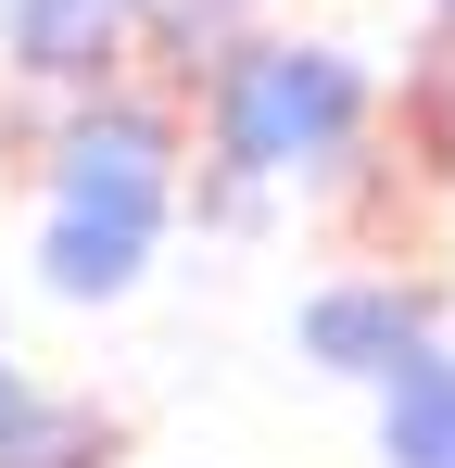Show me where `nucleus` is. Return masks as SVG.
<instances>
[{"label":"nucleus","mask_w":455,"mask_h":468,"mask_svg":"<svg viewBox=\"0 0 455 468\" xmlns=\"http://www.w3.org/2000/svg\"><path fill=\"white\" fill-rule=\"evenodd\" d=\"M152 229H164V127L152 114H89L64 140V177H51V229H38V279L64 304H101L140 279Z\"/></svg>","instance_id":"obj_1"},{"label":"nucleus","mask_w":455,"mask_h":468,"mask_svg":"<svg viewBox=\"0 0 455 468\" xmlns=\"http://www.w3.org/2000/svg\"><path fill=\"white\" fill-rule=\"evenodd\" d=\"M342 127H354V64H342V51H253V64L216 89V140H228V165H253V177L329 153Z\"/></svg>","instance_id":"obj_2"},{"label":"nucleus","mask_w":455,"mask_h":468,"mask_svg":"<svg viewBox=\"0 0 455 468\" xmlns=\"http://www.w3.org/2000/svg\"><path fill=\"white\" fill-rule=\"evenodd\" d=\"M303 355L392 380V367L418 355V316H405V292H316V304H303Z\"/></svg>","instance_id":"obj_3"},{"label":"nucleus","mask_w":455,"mask_h":468,"mask_svg":"<svg viewBox=\"0 0 455 468\" xmlns=\"http://www.w3.org/2000/svg\"><path fill=\"white\" fill-rule=\"evenodd\" d=\"M379 456L392 468H455V355H405V367H392Z\"/></svg>","instance_id":"obj_4"},{"label":"nucleus","mask_w":455,"mask_h":468,"mask_svg":"<svg viewBox=\"0 0 455 468\" xmlns=\"http://www.w3.org/2000/svg\"><path fill=\"white\" fill-rule=\"evenodd\" d=\"M127 13H140V0H13V64H26V77H89Z\"/></svg>","instance_id":"obj_5"},{"label":"nucleus","mask_w":455,"mask_h":468,"mask_svg":"<svg viewBox=\"0 0 455 468\" xmlns=\"http://www.w3.org/2000/svg\"><path fill=\"white\" fill-rule=\"evenodd\" d=\"M0 468H89L76 418H51V405L13 380V367H0Z\"/></svg>","instance_id":"obj_6"}]
</instances>
